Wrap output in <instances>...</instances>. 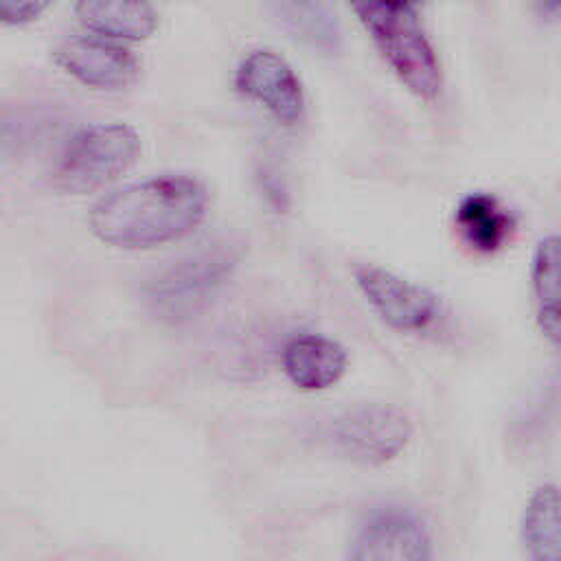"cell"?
Segmentation results:
<instances>
[{
	"instance_id": "17",
	"label": "cell",
	"mask_w": 561,
	"mask_h": 561,
	"mask_svg": "<svg viewBox=\"0 0 561 561\" xmlns=\"http://www.w3.org/2000/svg\"><path fill=\"white\" fill-rule=\"evenodd\" d=\"M541 11L548 13V15H554L557 13V7H559V0H537Z\"/></svg>"
},
{
	"instance_id": "14",
	"label": "cell",
	"mask_w": 561,
	"mask_h": 561,
	"mask_svg": "<svg viewBox=\"0 0 561 561\" xmlns=\"http://www.w3.org/2000/svg\"><path fill=\"white\" fill-rule=\"evenodd\" d=\"M559 278H561V250L559 237H543L533 254L530 263V296L535 309V322L539 333L552 344H559L561 337V318H559Z\"/></svg>"
},
{
	"instance_id": "13",
	"label": "cell",
	"mask_w": 561,
	"mask_h": 561,
	"mask_svg": "<svg viewBox=\"0 0 561 561\" xmlns=\"http://www.w3.org/2000/svg\"><path fill=\"white\" fill-rule=\"evenodd\" d=\"M454 221L462 241L480 254L497 252L515 228L513 215L489 193L465 195L454 213Z\"/></svg>"
},
{
	"instance_id": "15",
	"label": "cell",
	"mask_w": 561,
	"mask_h": 561,
	"mask_svg": "<svg viewBox=\"0 0 561 561\" xmlns=\"http://www.w3.org/2000/svg\"><path fill=\"white\" fill-rule=\"evenodd\" d=\"M278 13L287 31L305 44L322 53H335L340 48L342 33L337 20L324 4L316 0H283Z\"/></svg>"
},
{
	"instance_id": "1",
	"label": "cell",
	"mask_w": 561,
	"mask_h": 561,
	"mask_svg": "<svg viewBox=\"0 0 561 561\" xmlns=\"http://www.w3.org/2000/svg\"><path fill=\"white\" fill-rule=\"evenodd\" d=\"M206 206L208 191L199 180L162 175L101 197L90 210V228L114 248L147 250L188 234Z\"/></svg>"
},
{
	"instance_id": "16",
	"label": "cell",
	"mask_w": 561,
	"mask_h": 561,
	"mask_svg": "<svg viewBox=\"0 0 561 561\" xmlns=\"http://www.w3.org/2000/svg\"><path fill=\"white\" fill-rule=\"evenodd\" d=\"M53 0H0V22L26 24L39 18Z\"/></svg>"
},
{
	"instance_id": "12",
	"label": "cell",
	"mask_w": 561,
	"mask_h": 561,
	"mask_svg": "<svg viewBox=\"0 0 561 561\" xmlns=\"http://www.w3.org/2000/svg\"><path fill=\"white\" fill-rule=\"evenodd\" d=\"M519 541L526 557L533 561L561 559V500L554 482L537 486L524 504Z\"/></svg>"
},
{
	"instance_id": "11",
	"label": "cell",
	"mask_w": 561,
	"mask_h": 561,
	"mask_svg": "<svg viewBox=\"0 0 561 561\" xmlns=\"http://www.w3.org/2000/svg\"><path fill=\"white\" fill-rule=\"evenodd\" d=\"M75 15L88 31L105 39L140 42L158 26L149 0H77Z\"/></svg>"
},
{
	"instance_id": "10",
	"label": "cell",
	"mask_w": 561,
	"mask_h": 561,
	"mask_svg": "<svg viewBox=\"0 0 561 561\" xmlns=\"http://www.w3.org/2000/svg\"><path fill=\"white\" fill-rule=\"evenodd\" d=\"M285 377L305 392L333 388L348 370L346 348L322 333H294L280 348Z\"/></svg>"
},
{
	"instance_id": "5",
	"label": "cell",
	"mask_w": 561,
	"mask_h": 561,
	"mask_svg": "<svg viewBox=\"0 0 561 561\" xmlns=\"http://www.w3.org/2000/svg\"><path fill=\"white\" fill-rule=\"evenodd\" d=\"M140 156V136L125 123H99L77 131L55 167V184L68 193H92L123 175Z\"/></svg>"
},
{
	"instance_id": "3",
	"label": "cell",
	"mask_w": 561,
	"mask_h": 561,
	"mask_svg": "<svg viewBox=\"0 0 561 561\" xmlns=\"http://www.w3.org/2000/svg\"><path fill=\"white\" fill-rule=\"evenodd\" d=\"M419 0H348L362 26L373 37L397 79L419 99L432 101L443 85V72L419 15Z\"/></svg>"
},
{
	"instance_id": "8",
	"label": "cell",
	"mask_w": 561,
	"mask_h": 561,
	"mask_svg": "<svg viewBox=\"0 0 561 561\" xmlns=\"http://www.w3.org/2000/svg\"><path fill=\"white\" fill-rule=\"evenodd\" d=\"M234 85L283 125H296L305 116L302 83L294 68L272 50L245 55L234 72Z\"/></svg>"
},
{
	"instance_id": "6",
	"label": "cell",
	"mask_w": 561,
	"mask_h": 561,
	"mask_svg": "<svg viewBox=\"0 0 561 561\" xmlns=\"http://www.w3.org/2000/svg\"><path fill=\"white\" fill-rule=\"evenodd\" d=\"M355 287L377 318L397 333L436 335L447 322V307L436 291L379 265H357Z\"/></svg>"
},
{
	"instance_id": "4",
	"label": "cell",
	"mask_w": 561,
	"mask_h": 561,
	"mask_svg": "<svg viewBox=\"0 0 561 561\" xmlns=\"http://www.w3.org/2000/svg\"><path fill=\"white\" fill-rule=\"evenodd\" d=\"M412 416L394 403H357L329 416L320 430L322 447L353 465L381 467L397 460L414 436Z\"/></svg>"
},
{
	"instance_id": "9",
	"label": "cell",
	"mask_w": 561,
	"mask_h": 561,
	"mask_svg": "<svg viewBox=\"0 0 561 561\" xmlns=\"http://www.w3.org/2000/svg\"><path fill=\"white\" fill-rule=\"evenodd\" d=\"M55 61L70 77L96 90H123L138 77V59L105 37H70L55 48Z\"/></svg>"
},
{
	"instance_id": "7",
	"label": "cell",
	"mask_w": 561,
	"mask_h": 561,
	"mask_svg": "<svg viewBox=\"0 0 561 561\" xmlns=\"http://www.w3.org/2000/svg\"><path fill=\"white\" fill-rule=\"evenodd\" d=\"M353 561H427L434 539L425 519L403 504L370 506L353 526L346 541Z\"/></svg>"
},
{
	"instance_id": "2",
	"label": "cell",
	"mask_w": 561,
	"mask_h": 561,
	"mask_svg": "<svg viewBox=\"0 0 561 561\" xmlns=\"http://www.w3.org/2000/svg\"><path fill=\"white\" fill-rule=\"evenodd\" d=\"M241 256L239 241L215 239L171 261L142 287L149 313L164 324L191 322L232 278Z\"/></svg>"
}]
</instances>
